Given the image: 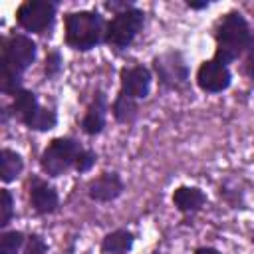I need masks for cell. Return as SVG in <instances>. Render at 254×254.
Segmentation results:
<instances>
[{
    "label": "cell",
    "mask_w": 254,
    "mask_h": 254,
    "mask_svg": "<svg viewBox=\"0 0 254 254\" xmlns=\"http://www.w3.org/2000/svg\"><path fill=\"white\" fill-rule=\"evenodd\" d=\"M56 16V4L50 0H26L24 4H20L16 18L18 24L26 30V32H34V34H44Z\"/></svg>",
    "instance_id": "cell-6"
},
{
    "label": "cell",
    "mask_w": 254,
    "mask_h": 254,
    "mask_svg": "<svg viewBox=\"0 0 254 254\" xmlns=\"http://www.w3.org/2000/svg\"><path fill=\"white\" fill-rule=\"evenodd\" d=\"M95 161H97V155H95L93 151L81 149V153H79L77 159H75V169H77L79 173H87V171L95 165Z\"/></svg>",
    "instance_id": "cell-21"
},
{
    "label": "cell",
    "mask_w": 254,
    "mask_h": 254,
    "mask_svg": "<svg viewBox=\"0 0 254 254\" xmlns=\"http://www.w3.org/2000/svg\"><path fill=\"white\" fill-rule=\"evenodd\" d=\"M151 89V71L145 65L121 69V91L133 99H145Z\"/></svg>",
    "instance_id": "cell-9"
},
{
    "label": "cell",
    "mask_w": 254,
    "mask_h": 254,
    "mask_svg": "<svg viewBox=\"0 0 254 254\" xmlns=\"http://www.w3.org/2000/svg\"><path fill=\"white\" fill-rule=\"evenodd\" d=\"M187 6H189V8H192V10H202V8H208V6H210V2H208V0H204V2H192V0H189V2H187Z\"/></svg>",
    "instance_id": "cell-25"
},
{
    "label": "cell",
    "mask_w": 254,
    "mask_h": 254,
    "mask_svg": "<svg viewBox=\"0 0 254 254\" xmlns=\"http://www.w3.org/2000/svg\"><path fill=\"white\" fill-rule=\"evenodd\" d=\"M246 71H248V75L254 79V44H250V48H248V58H246Z\"/></svg>",
    "instance_id": "cell-24"
},
{
    "label": "cell",
    "mask_w": 254,
    "mask_h": 254,
    "mask_svg": "<svg viewBox=\"0 0 254 254\" xmlns=\"http://www.w3.org/2000/svg\"><path fill=\"white\" fill-rule=\"evenodd\" d=\"M12 214H14V198H12L10 190L2 189V192H0V226L2 228L10 222Z\"/></svg>",
    "instance_id": "cell-20"
},
{
    "label": "cell",
    "mask_w": 254,
    "mask_h": 254,
    "mask_svg": "<svg viewBox=\"0 0 254 254\" xmlns=\"http://www.w3.org/2000/svg\"><path fill=\"white\" fill-rule=\"evenodd\" d=\"M230 69L226 64L218 62L216 58L212 60H206L200 64L198 71H196V83L202 91H208V93H218L222 89H226L230 85Z\"/></svg>",
    "instance_id": "cell-7"
},
{
    "label": "cell",
    "mask_w": 254,
    "mask_h": 254,
    "mask_svg": "<svg viewBox=\"0 0 254 254\" xmlns=\"http://www.w3.org/2000/svg\"><path fill=\"white\" fill-rule=\"evenodd\" d=\"M123 181L117 173H101L87 185V194L97 202H109L117 198L123 192Z\"/></svg>",
    "instance_id": "cell-10"
},
{
    "label": "cell",
    "mask_w": 254,
    "mask_h": 254,
    "mask_svg": "<svg viewBox=\"0 0 254 254\" xmlns=\"http://www.w3.org/2000/svg\"><path fill=\"white\" fill-rule=\"evenodd\" d=\"M105 24L97 12L79 10L65 16V42L73 50L87 52L105 40Z\"/></svg>",
    "instance_id": "cell-2"
},
{
    "label": "cell",
    "mask_w": 254,
    "mask_h": 254,
    "mask_svg": "<svg viewBox=\"0 0 254 254\" xmlns=\"http://www.w3.org/2000/svg\"><path fill=\"white\" fill-rule=\"evenodd\" d=\"M194 254H222V252H218L216 248H208V246H202V248H196V252Z\"/></svg>",
    "instance_id": "cell-26"
},
{
    "label": "cell",
    "mask_w": 254,
    "mask_h": 254,
    "mask_svg": "<svg viewBox=\"0 0 254 254\" xmlns=\"http://www.w3.org/2000/svg\"><path fill=\"white\" fill-rule=\"evenodd\" d=\"M133 246V234L129 230H115L107 234L101 242V250L105 254H127Z\"/></svg>",
    "instance_id": "cell-15"
},
{
    "label": "cell",
    "mask_w": 254,
    "mask_h": 254,
    "mask_svg": "<svg viewBox=\"0 0 254 254\" xmlns=\"http://www.w3.org/2000/svg\"><path fill=\"white\" fill-rule=\"evenodd\" d=\"M24 244V234L18 230L2 232L0 236V254H16Z\"/></svg>",
    "instance_id": "cell-18"
},
{
    "label": "cell",
    "mask_w": 254,
    "mask_h": 254,
    "mask_svg": "<svg viewBox=\"0 0 254 254\" xmlns=\"http://www.w3.org/2000/svg\"><path fill=\"white\" fill-rule=\"evenodd\" d=\"M60 54L58 52H52V54H48V58H46V73L48 75H56L58 71H60Z\"/></svg>",
    "instance_id": "cell-23"
},
{
    "label": "cell",
    "mask_w": 254,
    "mask_h": 254,
    "mask_svg": "<svg viewBox=\"0 0 254 254\" xmlns=\"http://www.w3.org/2000/svg\"><path fill=\"white\" fill-rule=\"evenodd\" d=\"M56 121H58V117H56V113L52 109L40 107L38 113L34 115V119L28 123V127L30 129H36V131H48V129H52L56 125Z\"/></svg>",
    "instance_id": "cell-19"
},
{
    "label": "cell",
    "mask_w": 254,
    "mask_h": 254,
    "mask_svg": "<svg viewBox=\"0 0 254 254\" xmlns=\"http://www.w3.org/2000/svg\"><path fill=\"white\" fill-rule=\"evenodd\" d=\"M252 242H254V238H252Z\"/></svg>",
    "instance_id": "cell-27"
},
{
    "label": "cell",
    "mask_w": 254,
    "mask_h": 254,
    "mask_svg": "<svg viewBox=\"0 0 254 254\" xmlns=\"http://www.w3.org/2000/svg\"><path fill=\"white\" fill-rule=\"evenodd\" d=\"M30 202H32L34 210L40 212V214L54 212L58 208V192L48 183H44L40 179H32V183H30Z\"/></svg>",
    "instance_id": "cell-11"
},
{
    "label": "cell",
    "mask_w": 254,
    "mask_h": 254,
    "mask_svg": "<svg viewBox=\"0 0 254 254\" xmlns=\"http://www.w3.org/2000/svg\"><path fill=\"white\" fill-rule=\"evenodd\" d=\"M113 115H115V119H117L119 123H129V121H133L135 115H137V99H133V97H129L127 93L119 91V95H117V99H115V103H113Z\"/></svg>",
    "instance_id": "cell-17"
},
{
    "label": "cell",
    "mask_w": 254,
    "mask_h": 254,
    "mask_svg": "<svg viewBox=\"0 0 254 254\" xmlns=\"http://www.w3.org/2000/svg\"><path fill=\"white\" fill-rule=\"evenodd\" d=\"M40 105H38V99L32 91L28 89H20L16 95H14V101H12V111L14 115L22 121V123H30L34 119V115L38 113Z\"/></svg>",
    "instance_id": "cell-14"
},
{
    "label": "cell",
    "mask_w": 254,
    "mask_h": 254,
    "mask_svg": "<svg viewBox=\"0 0 254 254\" xmlns=\"http://www.w3.org/2000/svg\"><path fill=\"white\" fill-rule=\"evenodd\" d=\"M206 202V194L196 187H179L173 192V204L181 212H196Z\"/></svg>",
    "instance_id": "cell-13"
},
{
    "label": "cell",
    "mask_w": 254,
    "mask_h": 254,
    "mask_svg": "<svg viewBox=\"0 0 254 254\" xmlns=\"http://www.w3.org/2000/svg\"><path fill=\"white\" fill-rule=\"evenodd\" d=\"M81 153V145L71 137H58L54 139L42 153L40 165L46 175L60 177L69 167H75V159Z\"/></svg>",
    "instance_id": "cell-3"
},
{
    "label": "cell",
    "mask_w": 254,
    "mask_h": 254,
    "mask_svg": "<svg viewBox=\"0 0 254 254\" xmlns=\"http://www.w3.org/2000/svg\"><path fill=\"white\" fill-rule=\"evenodd\" d=\"M36 60V44L24 34H14L2 42V67L22 75Z\"/></svg>",
    "instance_id": "cell-5"
},
{
    "label": "cell",
    "mask_w": 254,
    "mask_h": 254,
    "mask_svg": "<svg viewBox=\"0 0 254 254\" xmlns=\"http://www.w3.org/2000/svg\"><path fill=\"white\" fill-rule=\"evenodd\" d=\"M105 115H107V99L101 91L95 93L93 101L87 105L85 115L81 119V129L87 135H97L105 127Z\"/></svg>",
    "instance_id": "cell-12"
},
{
    "label": "cell",
    "mask_w": 254,
    "mask_h": 254,
    "mask_svg": "<svg viewBox=\"0 0 254 254\" xmlns=\"http://www.w3.org/2000/svg\"><path fill=\"white\" fill-rule=\"evenodd\" d=\"M252 44V32L240 12L226 14L216 30V54L214 58L222 64L236 60Z\"/></svg>",
    "instance_id": "cell-1"
},
{
    "label": "cell",
    "mask_w": 254,
    "mask_h": 254,
    "mask_svg": "<svg viewBox=\"0 0 254 254\" xmlns=\"http://www.w3.org/2000/svg\"><path fill=\"white\" fill-rule=\"evenodd\" d=\"M153 65H155L159 79L169 87H179L187 81V75H189L187 64H185L183 56L177 52H167V54L155 58Z\"/></svg>",
    "instance_id": "cell-8"
},
{
    "label": "cell",
    "mask_w": 254,
    "mask_h": 254,
    "mask_svg": "<svg viewBox=\"0 0 254 254\" xmlns=\"http://www.w3.org/2000/svg\"><path fill=\"white\" fill-rule=\"evenodd\" d=\"M46 242H44V238L42 236H38V234H32V236H28V240H26V246H24V254H46Z\"/></svg>",
    "instance_id": "cell-22"
},
{
    "label": "cell",
    "mask_w": 254,
    "mask_h": 254,
    "mask_svg": "<svg viewBox=\"0 0 254 254\" xmlns=\"http://www.w3.org/2000/svg\"><path fill=\"white\" fill-rule=\"evenodd\" d=\"M143 22H145V14L139 8L131 6L127 10L115 12V16L107 22L105 42L113 48H127L143 28Z\"/></svg>",
    "instance_id": "cell-4"
},
{
    "label": "cell",
    "mask_w": 254,
    "mask_h": 254,
    "mask_svg": "<svg viewBox=\"0 0 254 254\" xmlns=\"http://www.w3.org/2000/svg\"><path fill=\"white\" fill-rule=\"evenodd\" d=\"M22 157L10 149H2L0 151V179L4 183H10L14 181L20 173H22Z\"/></svg>",
    "instance_id": "cell-16"
}]
</instances>
